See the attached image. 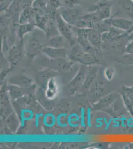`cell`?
Listing matches in <instances>:
<instances>
[{"instance_id": "cell-1", "label": "cell", "mask_w": 133, "mask_h": 149, "mask_svg": "<svg viewBox=\"0 0 133 149\" xmlns=\"http://www.w3.org/2000/svg\"><path fill=\"white\" fill-rule=\"evenodd\" d=\"M56 20L59 33L65 37L70 43L74 44L75 40L74 35L72 29L73 26L66 22L61 17L60 14L56 15Z\"/></svg>"}, {"instance_id": "cell-2", "label": "cell", "mask_w": 133, "mask_h": 149, "mask_svg": "<svg viewBox=\"0 0 133 149\" xmlns=\"http://www.w3.org/2000/svg\"><path fill=\"white\" fill-rule=\"evenodd\" d=\"M61 9L60 15L61 17L68 24L74 26L81 16L79 10L74 7H65Z\"/></svg>"}, {"instance_id": "cell-3", "label": "cell", "mask_w": 133, "mask_h": 149, "mask_svg": "<svg viewBox=\"0 0 133 149\" xmlns=\"http://www.w3.org/2000/svg\"><path fill=\"white\" fill-rule=\"evenodd\" d=\"M42 44L38 39L32 37L27 40L25 45V52L29 57L34 58L42 50Z\"/></svg>"}, {"instance_id": "cell-4", "label": "cell", "mask_w": 133, "mask_h": 149, "mask_svg": "<svg viewBox=\"0 0 133 149\" xmlns=\"http://www.w3.org/2000/svg\"><path fill=\"white\" fill-rule=\"evenodd\" d=\"M112 6L113 2L110 0H103L96 5L94 10L97 12L101 20H105L111 17Z\"/></svg>"}, {"instance_id": "cell-5", "label": "cell", "mask_w": 133, "mask_h": 149, "mask_svg": "<svg viewBox=\"0 0 133 149\" xmlns=\"http://www.w3.org/2000/svg\"><path fill=\"white\" fill-rule=\"evenodd\" d=\"M77 39L79 45L86 52L94 54V48L88 41V29H78Z\"/></svg>"}, {"instance_id": "cell-6", "label": "cell", "mask_w": 133, "mask_h": 149, "mask_svg": "<svg viewBox=\"0 0 133 149\" xmlns=\"http://www.w3.org/2000/svg\"><path fill=\"white\" fill-rule=\"evenodd\" d=\"M115 14L113 17H110V22L112 26L119 29L120 30L127 32L133 25V20L123 17H115Z\"/></svg>"}, {"instance_id": "cell-7", "label": "cell", "mask_w": 133, "mask_h": 149, "mask_svg": "<svg viewBox=\"0 0 133 149\" xmlns=\"http://www.w3.org/2000/svg\"><path fill=\"white\" fill-rule=\"evenodd\" d=\"M43 63L44 66L56 71H66L71 68L72 65V63L67 61L66 59H53L50 58V59L47 60Z\"/></svg>"}, {"instance_id": "cell-8", "label": "cell", "mask_w": 133, "mask_h": 149, "mask_svg": "<svg viewBox=\"0 0 133 149\" xmlns=\"http://www.w3.org/2000/svg\"><path fill=\"white\" fill-rule=\"evenodd\" d=\"M42 52L48 57L53 59H66V50L65 48H58L51 46L43 48Z\"/></svg>"}, {"instance_id": "cell-9", "label": "cell", "mask_w": 133, "mask_h": 149, "mask_svg": "<svg viewBox=\"0 0 133 149\" xmlns=\"http://www.w3.org/2000/svg\"><path fill=\"white\" fill-rule=\"evenodd\" d=\"M88 37L90 43L94 48L100 49L101 46L102 36L97 29L91 28L88 29Z\"/></svg>"}, {"instance_id": "cell-10", "label": "cell", "mask_w": 133, "mask_h": 149, "mask_svg": "<svg viewBox=\"0 0 133 149\" xmlns=\"http://www.w3.org/2000/svg\"><path fill=\"white\" fill-rule=\"evenodd\" d=\"M22 40L10 48L8 52V60L13 64L19 62L22 55Z\"/></svg>"}, {"instance_id": "cell-11", "label": "cell", "mask_w": 133, "mask_h": 149, "mask_svg": "<svg viewBox=\"0 0 133 149\" xmlns=\"http://www.w3.org/2000/svg\"><path fill=\"white\" fill-rule=\"evenodd\" d=\"M86 74V70L83 68L81 69L76 77L74 79V80L71 81L69 85L68 88L70 92L72 93L75 92L76 90L79 88V87L81 85H84Z\"/></svg>"}, {"instance_id": "cell-12", "label": "cell", "mask_w": 133, "mask_h": 149, "mask_svg": "<svg viewBox=\"0 0 133 149\" xmlns=\"http://www.w3.org/2000/svg\"><path fill=\"white\" fill-rule=\"evenodd\" d=\"M10 83L20 88L30 86L32 84V80L25 75L18 74L10 78Z\"/></svg>"}, {"instance_id": "cell-13", "label": "cell", "mask_w": 133, "mask_h": 149, "mask_svg": "<svg viewBox=\"0 0 133 149\" xmlns=\"http://www.w3.org/2000/svg\"><path fill=\"white\" fill-rule=\"evenodd\" d=\"M125 32L120 30L119 29L111 26L107 31L101 34L102 40H114L120 38Z\"/></svg>"}, {"instance_id": "cell-14", "label": "cell", "mask_w": 133, "mask_h": 149, "mask_svg": "<svg viewBox=\"0 0 133 149\" xmlns=\"http://www.w3.org/2000/svg\"><path fill=\"white\" fill-rule=\"evenodd\" d=\"M33 15V13L32 9L29 6H26L20 13L19 17V24H24L33 22H32Z\"/></svg>"}, {"instance_id": "cell-15", "label": "cell", "mask_w": 133, "mask_h": 149, "mask_svg": "<svg viewBox=\"0 0 133 149\" xmlns=\"http://www.w3.org/2000/svg\"><path fill=\"white\" fill-rule=\"evenodd\" d=\"M86 53V52L84 51L83 47L79 44H78L71 49L69 54V59L81 63Z\"/></svg>"}, {"instance_id": "cell-16", "label": "cell", "mask_w": 133, "mask_h": 149, "mask_svg": "<svg viewBox=\"0 0 133 149\" xmlns=\"http://www.w3.org/2000/svg\"><path fill=\"white\" fill-rule=\"evenodd\" d=\"M68 40L65 37L60 35H56L50 37L49 42L50 46L58 48H65L67 44Z\"/></svg>"}, {"instance_id": "cell-17", "label": "cell", "mask_w": 133, "mask_h": 149, "mask_svg": "<svg viewBox=\"0 0 133 149\" xmlns=\"http://www.w3.org/2000/svg\"><path fill=\"white\" fill-rule=\"evenodd\" d=\"M35 27L36 25L33 22L19 24L17 31V36L20 38V40H22L24 36L31 32Z\"/></svg>"}, {"instance_id": "cell-18", "label": "cell", "mask_w": 133, "mask_h": 149, "mask_svg": "<svg viewBox=\"0 0 133 149\" xmlns=\"http://www.w3.org/2000/svg\"><path fill=\"white\" fill-rule=\"evenodd\" d=\"M80 17L81 19L91 22L94 24L101 21V19L100 18V15L96 10L88 12V14L81 15Z\"/></svg>"}, {"instance_id": "cell-19", "label": "cell", "mask_w": 133, "mask_h": 149, "mask_svg": "<svg viewBox=\"0 0 133 149\" xmlns=\"http://www.w3.org/2000/svg\"><path fill=\"white\" fill-rule=\"evenodd\" d=\"M56 74H56L55 71H53L51 69H49L45 70L43 71H41L38 74V80L40 83L44 84L51 77H52L53 76H55Z\"/></svg>"}, {"instance_id": "cell-20", "label": "cell", "mask_w": 133, "mask_h": 149, "mask_svg": "<svg viewBox=\"0 0 133 149\" xmlns=\"http://www.w3.org/2000/svg\"><path fill=\"white\" fill-rule=\"evenodd\" d=\"M74 26L78 29H89L91 28L96 29L95 24L88 20L81 19V17H79V19L77 21Z\"/></svg>"}, {"instance_id": "cell-21", "label": "cell", "mask_w": 133, "mask_h": 149, "mask_svg": "<svg viewBox=\"0 0 133 149\" xmlns=\"http://www.w3.org/2000/svg\"><path fill=\"white\" fill-rule=\"evenodd\" d=\"M96 76V71L94 69L91 70L89 72L86 74V77L84 80V86L85 88H88L91 85L92 82L95 78Z\"/></svg>"}, {"instance_id": "cell-22", "label": "cell", "mask_w": 133, "mask_h": 149, "mask_svg": "<svg viewBox=\"0 0 133 149\" xmlns=\"http://www.w3.org/2000/svg\"><path fill=\"white\" fill-rule=\"evenodd\" d=\"M122 7L128 15L133 18V3L130 0H125L121 2Z\"/></svg>"}, {"instance_id": "cell-23", "label": "cell", "mask_w": 133, "mask_h": 149, "mask_svg": "<svg viewBox=\"0 0 133 149\" xmlns=\"http://www.w3.org/2000/svg\"><path fill=\"white\" fill-rule=\"evenodd\" d=\"M10 94L13 97L18 98L24 95V91L22 88L18 86H11L10 88Z\"/></svg>"}, {"instance_id": "cell-24", "label": "cell", "mask_w": 133, "mask_h": 149, "mask_svg": "<svg viewBox=\"0 0 133 149\" xmlns=\"http://www.w3.org/2000/svg\"><path fill=\"white\" fill-rule=\"evenodd\" d=\"M95 62H96L95 59L93 55L86 52L84 54V56L83 57V59L81 61V63L83 64L88 65L93 64Z\"/></svg>"}, {"instance_id": "cell-25", "label": "cell", "mask_w": 133, "mask_h": 149, "mask_svg": "<svg viewBox=\"0 0 133 149\" xmlns=\"http://www.w3.org/2000/svg\"><path fill=\"white\" fill-rule=\"evenodd\" d=\"M18 123L19 122H18L17 119L16 118L15 115L10 116L8 119V126L10 127L13 130H14L16 129Z\"/></svg>"}, {"instance_id": "cell-26", "label": "cell", "mask_w": 133, "mask_h": 149, "mask_svg": "<svg viewBox=\"0 0 133 149\" xmlns=\"http://www.w3.org/2000/svg\"><path fill=\"white\" fill-rule=\"evenodd\" d=\"M51 7L55 9H61L62 7V0H49Z\"/></svg>"}, {"instance_id": "cell-27", "label": "cell", "mask_w": 133, "mask_h": 149, "mask_svg": "<svg viewBox=\"0 0 133 149\" xmlns=\"http://www.w3.org/2000/svg\"><path fill=\"white\" fill-rule=\"evenodd\" d=\"M67 7H74L80 3V0H62Z\"/></svg>"}, {"instance_id": "cell-28", "label": "cell", "mask_w": 133, "mask_h": 149, "mask_svg": "<svg viewBox=\"0 0 133 149\" xmlns=\"http://www.w3.org/2000/svg\"><path fill=\"white\" fill-rule=\"evenodd\" d=\"M132 32H133V26H132L131 28L129 29V31H128L127 32H125V33L122 35L121 38L125 37V36H128L129 35H130L131 33H132Z\"/></svg>"}, {"instance_id": "cell-29", "label": "cell", "mask_w": 133, "mask_h": 149, "mask_svg": "<svg viewBox=\"0 0 133 149\" xmlns=\"http://www.w3.org/2000/svg\"><path fill=\"white\" fill-rule=\"evenodd\" d=\"M129 36H130V37L131 38L133 39V32H132V33H131V34H130V35H129Z\"/></svg>"}]
</instances>
